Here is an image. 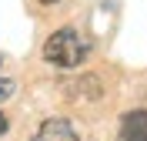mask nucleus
Here are the masks:
<instances>
[{"instance_id": "obj_3", "label": "nucleus", "mask_w": 147, "mask_h": 141, "mask_svg": "<svg viewBox=\"0 0 147 141\" xmlns=\"http://www.w3.org/2000/svg\"><path fill=\"white\" fill-rule=\"evenodd\" d=\"M120 141H147V108L120 118Z\"/></svg>"}, {"instance_id": "obj_2", "label": "nucleus", "mask_w": 147, "mask_h": 141, "mask_svg": "<svg viewBox=\"0 0 147 141\" xmlns=\"http://www.w3.org/2000/svg\"><path fill=\"white\" fill-rule=\"evenodd\" d=\"M30 141H80V138H77V131H74V124L67 118H47L34 131Z\"/></svg>"}, {"instance_id": "obj_4", "label": "nucleus", "mask_w": 147, "mask_h": 141, "mask_svg": "<svg viewBox=\"0 0 147 141\" xmlns=\"http://www.w3.org/2000/svg\"><path fill=\"white\" fill-rule=\"evenodd\" d=\"M13 94V81H0V101H7Z\"/></svg>"}, {"instance_id": "obj_6", "label": "nucleus", "mask_w": 147, "mask_h": 141, "mask_svg": "<svg viewBox=\"0 0 147 141\" xmlns=\"http://www.w3.org/2000/svg\"><path fill=\"white\" fill-rule=\"evenodd\" d=\"M40 3H44V7H50V3H60V0H40Z\"/></svg>"}, {"instance_id": "obj_1", "label": "nucleus", "mask_w": 147, "mask_h": 141, "mask_svg": "<svg viewBox=\"0 0 147 141\" xmlns=\"http://www.w3.org/2000/svg\"><path fill=\"white\" fill-rule=\"evenodd\" d=\"M90 54V44L77 34L74 27H60L54 30L44 44V61L47 64L60 67V71H74V67H80Z\"/></svg>"}, {"instance_id": "obj_5", "label": "nucleus", "mask_w": 147, "mask_h": 141, "mask_svg": "<svg viewBox=\"0 0 147 141\" xmlns=\"http://www.w3.org/2000/svg\"><path fill=\"white\" fill-rule=\"evenodd\" d=\"M7 131V118H3V114H0V134Z\"/></svg>"}]
</instances>
